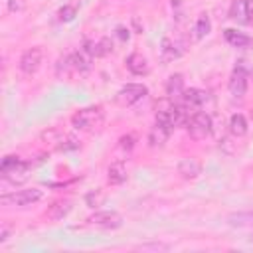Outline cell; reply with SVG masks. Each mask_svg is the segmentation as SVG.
Here are the masks:
<instances>
[{"mask_svg": "<svg viewBox=\"0 0 253 253\" xmlns=\"http://www.w3.org/2000/svg\"><path fill=\"white\" fill-rule=\"evenodd\" d=\"M223 38L229 45L233 47H239V49H247V47H253V38L243 34V32H237L233 28H225L223 30Z\"/></svg>", "mask_w": 253, "mask_h": 253, "instance_id": "12", "label": "cell"}, {"mask_svg": "<svg viewBox=\"0 0 253 253\" xmlns=\"http://www.w3.org/2000/svg\"><path fill=\"white\" fill-rule=\"evenodd\" d=\"M125 63H126V69H128L132 75H146V73H148V61H146V57H144L142 53H138V51L130 53Z\"/></svg>", "mask_w": 253, "mask_h": 253, "instance_id": "13", "label": "cell"}, {"mask_svg": "<svg viewBox=\"0 0 253 253\" xmlns=\"http://www.w3.org/2000/svg\"><path fill=\"white\" fill-rule=\"evenodd\" d=\"M227 89H229L231 97H235V99L245 97V93H247V69H245V65H241V63L235 65V69L227 81Z\"/></svg>", "mask_w": 253, "mask_h": 253, "instance_id": "8", "label": "cell"}, {"mask_svg": "<svg viewBox=\"0 0 253 253\" xmlns=\"http://www.w3.org/2000/svg\"><path fill=\"white\" fill-rule=\"evenodd\" d=\"M0 176L12 184H22L30 176V162L18 156H4L0 162Z\"/></svg>", "mask_w": 253, "mask_h": 253, "instance_id": "2", "label": "cell"}, {"mask_svg": "<svg viewBox=\"0 0 253 253\" xmlns=\"http://www.w3.org/2000/svg\"><path fill=\"white\" fill-rule=\"evenodd\" d=\"M8 10L10 12H22L24 10V2L22 0H8Z\"/></svg>", "mask_w": 253, "mask_h": 253, "instance_id": "28", "label": "cell"}, {"mask_svg": "<svg viewBox=\"0 0 253 253\" xmlns=\"http://www.w3.org/2000/svg\"><path fill=\"white\" fill-rule=\"evenodd\" d=\"M247 119L241 115V113H235V115H231V119H229V132L233 134V136H245L247 134Z\"/></svg>", "mask_w": 253, "mask_h": 253, "instance_id": "20", "label": "cell"}, {"mask_svg": "<svg viewBox=\"0 0 253 253\" xmlns=\"http://www.w3.org/2000/svg\"><path fill=\"white\" fill-rule=\"evenodd\" d=\"M219 148H221V152H225V154H233V152H235V142H233V138H231V136L221 138V140H219Z\"/></svg>", "mask_w": 253, "mask_h": 253, "instance_id": "27", "label": "cell"}, {"mask_svg": "<svg viewBox=\"0 0 253 253\" xmlns=\"http://www.w3.org/2000/svg\"><path fill=\"white\" fill-rule=\"evenodd\" d=\"M117 36H119L121 42H128L130 32H128V28H125V26H119V28H117Z\"/></svg>", "mask_w": 253, "mask_h": 253, "instance_id": "29", "label": "cell"}, {"mask_svg": "<svg viewBox=\"0 0 253 253\" xmlns=\"http://www.w3.org/2000/svg\"><path fill=\"white\" fill-rule=\"evenodd\" d=\"M210 30H211V20H210V16L204 12V14H200V16H198V20H196V26H194L196 38H198V40L206 38V36L210 34Z\"/></svg>", "mask_w": 253, "mask_h": 253, "instance_id": "22", "label": "cell"}, {"mask_svg": "<svg viewBox=\"0 0 253 253\" xmlns=\"http://www.w3.org/2000/svg\"><path fill=\"white\" fill-rule=\"evenodd\" d=\"M251 241H253V237H251Z\"/></svg>", "mask_w": 253, "mask_h": 253, "instance_id": "31", "label": "cell"}, {"mask_svg": "<svg viewBox=\"0 0 253 253\" xmlns=\"http://www.w3.org/2000/svg\"><path fill=\"white\" fill-rule=\"evenodd\" d=\"M180 55H182V47L176 42H172L170 38H164L162 40V59L164 61H172V59H176Z\"/></svg>", "mask_w": 253, "mask_h": 253, "instance_id": "21", "label": "cell"}, {"mask_svg": "<svg viewBox=\"0 0 253 253\" xmlns=\"http://www.w3.org/2000/svg\"><path fill=\"white\" fill-rule=\"evenodd\" d=\"M42 198H43L42 190L28 188V190H18V192H12V194H4L0 198V204L8 206V208H26V206H32V204L40 202Z\"/></svg>", "mask_w": 253, "mask_h": 253, "instance_id": "3", "label": "cell"}, {"mask_svg": "<svg viewBox=\"0 0 253 253\" xmlns=\"http://www.w3.org/2000/svg\"><path fill=\"white\" fill-rule=\"evenodd\" d=\"M103 123H105V111H103V107H99V105L79 109V111L73 113V117H71L73 128L83 130V132L99 130V128L103 126Z\"/></svg>", "mask_w": 253, "mask_h": 253, "instance_id": "1", "label": "cell"}, {"mask_svg": "<svg viewBox=\"0 0 253 253\" xmlns=\"http://www.w3.org/2000/svg\"><path fill=\"white\" fill-rule=\"evenodd\" d=\"M57 75L59 77H69L71 75V71H73V65H71V55H63V57H59V61H57Z\"/></svg>", "mask_w": 253, "mask_h": 253, "instance_id": "23", "label": "cell"}, {"mask_svg": "<svg viewBox=\"0 0 253 253\" xmlns=\"http://www.w3.org/2000/svg\"><path fill=\"white\" fill-rule=\"evenodd\" d=\"M87 223L89 225H97V227H103V229H117L123 225V217L121 213L113 211V210H105V211H95L87 217Z\"/></svg>", "mask_w": 253, "mask_h": 253, "instance_id": "7", "label": "cell"}, {"mask_svg": "<svg viewBox=\"0 0 253 253\" xmlns=\"http://www.w3.org/2000/svg\"><path fill=\"white\" fill-rule=\"evenodd\" d=\"M69 211H71V202H69V200H57V202H53V204L45 210V215H47L49 219H53V221H59V219H63Z\"/></svg>", "mask_w": 253, "mask_h": 253, "instance_id": "16", "label": "cell"}, {"mask_svg": "<svg viewBox=\"0 0 253 253\" xmlns=\"http://www.w3.org/2000/svg\"><path fill=\"white\" fill-rule=\"evenodd\" d=\"M182 93H184V75L172 73L166 81V95L170 99H174V97H182Z\"/></svg>", "mask_w": 253, "mask_h": 253, "instance_id": "19", "label": "cell"}, {"mask_svg": "<svg viewBox=\"0 0 253 253\" xmlns=\"http://www.w3.org/2000/svg\"><path fill=\"white\" fill-rule=\"evenodd\" d=\"M8 235H10V227L4 223V225H2V229H0V243H4V241L8 239Z\"/></svg>", "mask_w": 253, "mask_h": 253, "instance_id": "30", "label": "cell"}, {"mask_svg": "<svg viewBox=\"0 0 253 253\" xmlns=\"http://www.w3.org/2000/svg\"><path fill=\"white\" fill-rule=\"evenodd\" d=\"M186 128H188V134L194 140H204L211 134V117L204 111H196V113L190 115V119L186 123Z\"/></svg>", "mask_w": 253, "mask_h": 253, "instance_id": "4", "label": "cell"}, {"mask_svg": "<svg viewBox=\"0 0 253 253\" xmlns=\"http://www.w3.org/2000/svg\"><path fill=\"white\" fill-rule=\"evenodd\" d=\"M182 101L190 107H200L208 101V91L204 89H198V87H190V89H184L182 93Z\"/></svg>", "mask_w": 253, "mask_h": 253, "instance_id": "15", "label": "cell"}, {"mask_svg": "<svg viewBox=\"0 0 253 253\" xmlns=\"http://www.w3.org/2000/svg\"><path fill=\"white\" fill-rule=\"evenodd\" d=\"M178 174L186 180H194L202 174V162L196 156H184L178 162Z\"/></svg>", "mask_w": 253, "mask_h": 253, "instance_id": "10", "label": "cell"}, {"mask_svg": "<svg viewBox=\"0 0 253 253\" xmlns=\"http://www.w3.org/2000/svg\"><path fill=\"white\" fill-rule=\"evenodd\" d=\"M134 142H136V136H134L132 132L123 134V136L119 138V146H121L123 150H132V148H134Z\"/></svg>", "mask_w": 253, "mask_h": 253, "instance_id": "26", "label": "cell"}, {"mask_svg": "<svg viewBox=\"0 0 253 253\" xmlns=\"http://www.w3.org/2000/svg\"><path fill=\"white\" fill-rule=\"evenodd\" d=\"M103 200H105V194H103L101 190L89 192V194L85 196V204H87L89 208H99V206L103 204Z\"/></svg>", "mask_w": 253, "mask_h": 253, "instance_id": "25", "label": "cell"}, {"mask_svg": "<svg viewBox=\"0 0 253 253\" xmlns=\"http://www.w3.org/2000/svg\"><path fill=\"white\" fill-rule=\"evenodd\" d=\"M170 128H166L164 125H158V123H154V126L150 128V132H148V144L150 146H162L166 140H168V136H170Z\"/></svg>", "mask_w": 253, "mask_h": 253, "instance_id": "18", "label": "cell"}, {"mask_svg": "<svg viewBox=\"0 0 253 253\" xmlns=\"http://www.w3.org/2000/svg\"><path fill=\"white\" fill-rule=\"evenodd\" d=\"M229 18L237 24H249L253 20V0H233L229 6Z\"/></svg>", "mask_w": 253, "mask_h": 253, "instance_id": "9", "label": "cell"}, {"mask_svg": "<svg viewBox=\"0 0 253 253\" xmlns=\"http://www.w3.org/2000/svg\"><path fill=\"white\" fill-rule=\"evenodd\" d=\"M146 93H148L146 85H142V83H126L125 87L119 89V93L115 95V101L121 107H132L142 97H146Z\"/></svg>", "mask_w": 253, "mask_h": 253, "instance_id": "5", "label": "cell"}, {"mask_svg": "<svg viewBox=\"0 0 253 253\" xmlns=\"http://www.w3.org/2000/svg\"><path fill=\"white\" fill-rule=\"evenodd\" d=\"M83 49H85L87 53H91L93 57H105V55L113 53L115 45H113V40L105 36V38H101L99 42H91V40H87L85 45H83Z\"/></svg>", "mask_w": 253, "mask_h": 253, "instance_id": "11", "label": "cell"}, {"mask_svg": "<svg viewBox=\"0 0 253 253\" xmlns=\"http://www.w3.org/2000/svg\"><path fill=\"white\" fill-rule=\"evenodd\" d=\"M57 16H59L61 22L75 20V16H77V4H65V6H61L59 12H57Z\"/></svg>", "mask_w": 253, "mask_h": 253, "instance_id": "24", "label": "cell"}, {"mask_svg": "<svg viewBox=\"0 0 253 253\" xmlns=\"http://www.w3.org/2000/svg\"><path fill=\"white\" fill-rule=\"evenodd\" d=\"M69 55H71V65H73V71H75V73H87V71L91 69V59H93V55L87 53L85 49H77V51H73V53H69Z\"/></svg>", "mask_w": 253, "mask_h": 253, "instance_id": "14", "label": "cell"}, {"mask_svg": "<svg viewBox=\"0 0 253 253\" xmlns=\"http://www.w3.org/2000/svg\"><path fill=\"white\" fill-rule=\"evenodd\" d=\"M126 166L123 162H113L107 170V180L111 186H121L123 182H126Z\"/></svg>", "mask_w": 253, "mask_h": 253, "instance_id": "17", "label": "cell"}, {"mask_svg": "<svg viewBox=\"0 0 253 253\" xmlns=\"http://www.w3.org/2000/svg\"><path fill=\"white\" fill-rule=\"evenodd\" d=\"M42 61H43V49L36 45V47H30V49H26V51L22 53L18 65H20L22 73L34 75V73H38V69L42 67Z\"/></svg>", "mask_w": 253, "mask_h": 253, "instance_id": "6", "label": "cell"}]
</instances>
